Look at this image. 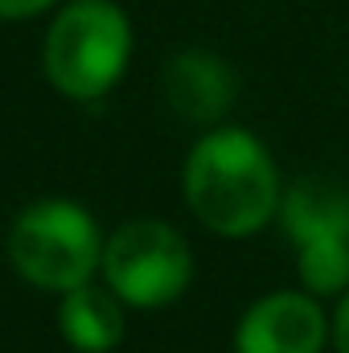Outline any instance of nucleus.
Masks as SVG:
<instances>
[{"mask_svg":"<svg viewBox=\"0 0 349 353\" xmlns=\"http://www.w3.org/2000/svg\"><path fill=\"white\" fill-rule=\"evenodd\" d=\"M283 189L288 185L271 148L239 123L206 128L181 165V193L189 214L218 239H255L271 222H279Z\"/></svg>","mask_w":349,"mask_h":353,"instance_id":"1","label":"nucleus"},{"mask_svg":"<svg viewBox=\"0 0 349 353\" xmlns=\"http://www.w3.org/2000/svg\"><path fill=\"white\" fill-rule=\"evenodd\" d=\"M136 33L115 0H62L41 37V74L70 103H99L123 83Z\"/></svg>","mask_w":349,"mask_h":353,"instance_id":"2","label":"nucleus"},{"mask_svg":"<svg viewBox=\"0 0 349 353\" xmlns=\"http://www.w3.org/2000/svg\"><path fill=\"white\" fill-rule=\"evenodd\" d=\"M103 243L107 234L83 201L37 197L8 222L4 259L29 288L62 296L99 279Z\"/></svg>","mask_w":349,"mask_h":353,"instance_id":"3","label":"nucleus"},{"mask_svg":"<svg viewBox=\"0 0 349 353\" xmlns=\"http://www.w3.org/2000/svg\"><path fill=\"white\" fill-rule=\"evenodd\" d=\"M283 239L296 251V279L317 300L349 288V185L337 176H296L279 201Z\"/></svg>","mask_w":349,"mask_h":353,"instance_id":"4","label":"nucleus"},{"mask_svg":"<svg viewBox=\"0 0 349 353\" xmlns=\"http://www.w3.org/2000/svg\"><path fill=\"white\" fill-rule=\"evenodd\" d=\"M99 279L136 312L169 308L193 283L189 239L169 218H128L103 243Z\"/></svg>","mask_w":349,"mask_h":353,"instance_id":"5","label":"nucleus"},{"mask_svg":"<svg viewBox=\"0 0 349 353\" xmlns=\"http://www.w3.org/2000/svg\"><path fill=\"white\" fill-rule=\"evenodd\" d=\"M235 353H325L329 350V312L304 288L263 292L243 308L230 333Z\"/></svg>","mask_w":349,"mask_h":353,"instance_id":"6","label":"nucleus"},{"mask_svg":"<svg viewBox=\"0 0 349 353\" xmlns=\"http://www.w3.org/2000/svg\"><path fill=\"white\" fill-rule=\"evenodd\" d=\"M161 94L169 103V111L181 115L185 123L197 128H218L226 123L235 99H239V70L201 46L177 50L161 70Z\"/></svg>","mask_w":349,"mask_h":353,"instance_id":"7","label":"nucleus"},{"mask_svg":"<svg viewBox=\"0 0 349 353\" xmlns=\"http://www.w3.org/2000/svg\"><path fill=\"white\" fill-rule=\"evenodd\" d=\"M123 329L128 304L103 279H90L58 296V333L74 353H111L123 341Z\"/></svg>","mask_w":349,"mask_h":353,"instance_id":"8","label":"nucleus"},{"mask_svg":"<svg viewBox=\"0 0 349 353\" xmlns=\"http://www.w3.org/2000/svg\"><path fill=\"white\" fill-rule=\"evenodd\" d=\"M329 350L349 353V288L337 296V304L329 312Z\"/></svg>","mask_w":349,"mask_h":353,"instance_id":"9","label":"nucleus"},{"mask_svg":"<svg viewBox=\"0 0 349 353\" xmlns=\"http://www.w3.org/2000/svg\"><path fill=\"white\" fill-rule=\"evenodd\" d=\"M58 4L62 0H0V21H33Z\"/></svg>","mask_w":349,"mask_h":353,"instance_id":"10","label":"nucleus"}]
</instances>
